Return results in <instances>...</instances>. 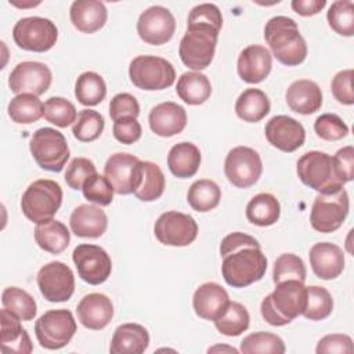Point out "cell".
Listing matches in <instances>:
<instances>
[{
  "mask_svg": "<svg viewBox=\"0 0 354 354\" xmlns=\"http://www.w3.org/2000/svg\"><path fill=\"white\" fill-rule=\"evenodd\" d=\"M221 274L227 285L246 288L260 281L267 271V259L256 238L245 232H231L220 243Z\"/></svg>",
  "mask_w": 354,
  "mask_h": 354,
  "instance_id": "1",
  "label": "cell"
},
{
  "mask_svg": "<svg viewBox=\"0 0 354 354\" xmlns=\"http://www.w3.org/2000/svg\"><path fill=\"white\" fill-rule=\"evenodd\" d=\"M307 301V286L297 279L275 283V289L263 299L260 313L272 326H285L303 314Z\"/></svg>",
  "mask_w": 354,
  "mask_h": 354,
  "instance_id": "2",
  "label": "cell"
},
{
  "mask_svg": "<svg viewBox=\"0 0 354 354\" xmlns=\"http://www.w3.org/2000/svg\"><path fill=\"white\" fill-rule=\"evenodd\" d=\"M264 39L272 55L286 66L300 65L307 57V44L295 19L277 15L267 21Z\"/></svg>",
  "mask_w": 354,
  "mask_h": 354,
  "instance_id": "3",
  "label": "cell"
},
{
  "mask_svg": "<svg viewBox=\"0 0 354 354\" xmlns=\"http://www.w3.org/2000/svg\"><path fill=\"white\" fill-rule=\"evenodd\" d=\"M296 171L300 181L319 194H333L343 188L333 156L321 151H310L303 153L297 163Z\"/></svg>",
  "mask_w": 354,
  "mask_h": 354,
  "instance_id": "4",
  "label": "cell"
},
{
  "mask_svg": "<svg viewBox=\"0 0 354 354\" xmlns=\"http://www.w3.org/2000/svg\"><path fill=\"white\" fill-rule=\"evenodd\" d=\"M62 203L61 185L50 178H40L28 185L21 198V210L35 224L51 220Z\"/></svg>",
  "mask_w": 354,
  "mask_h": 354,
  "instance_id": "5",
  "label": "cell"
},
{
  "mask_svg": "<svg viewBox=\"0 0 354 354\" xmlns=\"http://www.w3.org/2000/svg\"><path fill=\"white\" fill-rule=\"evenodd\" d=\"M218 33L206 25L187 26V32L178 46V55L183 64L195 72L207 68L214 58Z\"/></svg>",
  "mask_w": 354,
  "mask_h": 354,
  "instance_id": "6",
  "label": "cell"
},
{
  "mask_svg": "<svg viewBox=\"0 0 354 354\" xmlns=\"http://www.w3.org/2000/svg\"><path fill=\"white\" fill-rule=\"evenodd\" d=\"M131 83L141 90L156 91L170 87L176 80L171 62L156 55H137L129 66Z\"/></svg>",
  "mask_w": 354,
  "mask_h": 354,
  "instance_id": "7",
  "label": "cell"
},
{
  "mask_svg": "<svg viewBox=\"0 0 354 354\" xmlns=\"http://www.w3.org/2000/svg\"><path fill=\"white\" fill-rule=\"evenodd\" d=\"M29 149L41 169L55 173L64 169L71 155L65 136L53 127L37 129L30 138Z\"/></svg>",
  "mask_w": 354,
  "mask_h": 354,
  "instance_id": "8",
  "label": "cell"
},
{
  "mask_svg": "<svg viewBox=\"0 0 354 354\" xmlns=\"http://www.w3.org/2000/svg\"><path fill=\"white\" fill-rule=\"evenodd\" d=\"M76 321L69 310H48L35 322V335L43 348L59 350L76 333Z\"/></svg>",
  "mask_w": 354,
  "mask_h": 354,
  "instance_id": "9",
  "label": "cell"
},
{
  "mask_svg": "<svg viewBox=\"0 0 354 354\" xmlns=\"http://www.w3.org/2000/svg\"><path fill=\"white\" fill-rule=\"evenodd\" d=\"M12 39L22 50L46 53L57 43L58 29L48 18L25 17L14 25Z\"/></svg>",
  "mask_w": 354,
  "mask_h": 354,
  "instance_id": "10",
  "label": "cell"
},
{
  "mask_svg": "<svg viewBox=\"0 0 354 354\" xmlns=\"http://www.w3.org/2000/svg\"><path fill=\"white\" fill-rule=\"evenodd\" d=\"M348 194L344 188L333 194H319L310 212L311 227L322 234H329L342 227L348 214Z\"/></svg>",
  "mask_w": 354,
  "mask_h": 354,
  "instance_id": "11",
  "label": "cell"
},
{
  "mask_svg": "<svg viewBox=\"0 0 354 354\" xmlns=\"http://www.w3.org/2000/svg\"><path fill=\"white\" fill-rule=\"evenodd\" d=\"M224 173L234 187L249 188L259 181L263 173L261 158L250 147H235L225 156Z\"/></svg>",
  "mask_w": 354,
  "mask_h": 354,
  "instance_id": "12",
  "label": "cell"
},
{
  "mask_svg": "<svg viewBox=\"0 0 354 354\" xmlns=\"http://www.w3.org/2000/svg\"><path fill=\"white\" fill-rule=\"evenodd\" d=\"M153 232L166 246H188L198 236V224L192 216L170 210L158 217Z\"/></svg>",
  "mask_w": 354,
  "mask_h": 354,
  "instance_id": "13",
  "label": "cell"
},
{
  "mask_svg": "<svg viewBox=\"0 0 354 354\" xmlns=\"http://www.w3.org/2000/svg\"><path fill=\"white\" fill-rule=\"evenodd\" d=\"M72 260L79 277L90 285H101L111 275L112 260L106 250L98 245H77L73 249Z\"/></svg>",
  "mask_w": 354,
  "mask_h": 354,
  "instance_id": "14",
  "label": "cell"
},
{
  "mask_svg": "<svg viewBox=\"0 0 354 354\" xmlns=\"http://www.w3.org/2000/svg\"><path fill=\"white\" fill-rule=\"evenodd\" d=\"M36 282L43 297L51 303L66 301L75 292L73 272L62 261L44 264L37 272Z\"/></svg>",
  "mask_w": 354,
  "mask_h": 354,
  "instance_id": "15",
  "label": "cell"
},
{
  "mask_svg": "<svg viewBox=\"0 0 354 354\" xmlns=\"http://www.w3.org/2000/svg\"><path fill=\"white\" fill-rule=\"evenodd\" d=\"M141 165L137 156L127 152L111 155L104 166V174L119 195L134 194L141 181Z\"/></svg>",
  "mask_w": 354,
  "mask_h": 354,
  "instance_id": "16",
  "label": "cell"
},
{
  "mask_svg": "<svg viewBox=\"0 0 354 354\" xmlns=\"http://www.w3.org/2000/svg\"><path fill=\"white\" fill-rule=\"evenodd\" d=\"M174 32L176 19L170 10L163 6H151L138 17L137 33L147 44H165L173 37Z\"/></svg>",
  "mask_w": 354,
  "mask_h": 354,
  "instance_id": "17",
  "label": "cell"
},
{
  "mask_svg": "<svg viewBox=\"0 0 354 354\" xmlns=\"http://www.w3.org/2000/svg\"><path fill=\"white\" fill-rule=\"evenodd\" d=\"M53 73L50 68L37 61L19 62L8 76V87L18 94H44L51 84Z\"/></svg>",
  "mask_w": 354,
  "mask_h": 354,
  "instance_id": "18",
  "label": "cell"
},
{
  "mask_svg": "<svg viewBox=\"0 0 354 354\" xmlns=\"http://www.w3.org/2000/svg\"><path fill=\"white\" fill-rule=\"evenodd\" d=\"M267 141L282 152H293L306 141V130L300 122L286 115L272 116L264 127Z\"/></svg>",
  "mask_w": 354,
  "mask_h": 354,
  "instance_id": "19",
  "label": "cell"
},
{
  "mask_svg": "<svg viewBox=\"0 0 354 354\" xmlns=\"http://www.w3.org/2000/svg\"><path fill=\"white\" fill-rule=\"evenodd\" d=\"M272 55L268 48L259 44H252L245 47L236 64V71L239 77L249 83L256 84L263 82L271 72Z\"/></svg>",
  "mask_w": 354,
  "mask_h": 354,
  "instance_id": "20",
  "label": "cell"
},
{
  "mask_svg": "<svg viewBox=\"0 0 354 354\" xmlns=\"http://www.w3.org/2000/svg\"><path fill=\"white\" fill-rule=\"evenodd\" d=\"M308 257L313 272L321 279H335L344 270V253L335 243L318 242L313 245Z\"/></svg>",
  "mask_w": 354,
  "mask_h": 354,
  "instance_id": "21",
  "label": "cell"
},
{
  "mask_svg": "<svg viewBox=\"0 0 354 354\" xmlns=\"http://www.w3.org/2000/svg\"><path fill=\"white\" fill-rule=\"evenodd\" d=\"M76 313L84 328L101 330L113 318V304L104 293H88L79 301Z\"/></svg>",
  "mask_w": 354,
  "mask_h": 354,
  "instance_id": "22",
  "label": "cell"
},
{
  "mask_svg": "<svg viewBox=\"0 0 354 354\" xmlns=\"http://www.w3.org/2000/svg\"><path fill=\"white\" fill-rule=\"evenodd\" d=\"M230 303L227 290L217 282H205L192 296V307L199 318L214 321L217 319Z\"/></svg>",
  "mask_w": 354,
  "mask_h": 354,
  "instance_id": "23",
  "label": "cell"
},
{
  "mask_svg": "<svg viewBox=\"0 0 354 354\" xmlns=\"http://www.w3.org/2000/svg\"><path fill=\"white\" fill-rule=\"evenodd\" d=\"M151 130L159 137H171L181 133L187 126L185 109L173 102L166 101L153 106L148 116Z\"/></svg>",
  "mask_w": 354,
  "mask_h": 354,
  "instance_id": "24",
  "label": "cell"
},
{
  "mask_svg": "<svg viewBox=\"0 0 354 354\" xmlns=\"http://www.w3.org/2000/svg\"><path fill=\"white\" fill-rule=\"evenodd\" d=\"M69 225L76 236L100 238L108 228V216L100 206L83 203L72 212Z\"/></svg>",
  "mask_w": 354,
  "mask_h": 354,
  "instance_id": "25",
  "label": "cell"
},
{
  "mask_svg": "<svg viewBox=\"0 0 354 354\" xmlns=\"http://www.w3.org/2000/svg\"><path fill=\"white\" fill-rule=\"evenodd\" d=\"M288 106L300 115H311L322 105L321 87L310 79L295 80L285 93Z\"/></svg>",
  "mask_w": 354,
  "mask_h": 354,
  "instance_id": "26",
  "label": "cell"
},
{
  "mask_svg": "<svg viewBox=\"0 0 354 354\" xmlns=\"http://www.w3.org/2000/svg\"><path fill=\"white\" fill-rule=\"evenodd\" d=\"M69 18L72 25L82 33H94L100 30L106 19L108 11L102 1L76 0L71 4Z\"/></svg>",
  "mask_w": 354,
  "mask_h": 354,
  "instance_id": "27",
  "label": "cell"
},
{
  "mask_svg": "<svg viewBox=\"0 0 354 354\" xmlns=\"http://www.w3.org/2000/svg\"><path fill=\"white\" fill-rule=\"evenodd\" d=\"M149 346L148 330L134 322L119 325L111 340V354H142Z\"/></svg>",
  "mask_w": 354,
  "mask_h": 354,
  "instance_id": "28",
  "label": "cell"
},
{
  "mask_svg": "<svg viewBox=\"0 0 354 354\" xmlns=\"http://www.w3.org/2000/svg\"><path fill=\"white\" fill-rule=\"evenodd\" d=\"M0 350L3 353H18V354H29L33 350L30 337L26 329L22 328L21 319L4 307L1 310Z\"/></svg>",
  "mask_w": 354,
  "mask_h": 354,
  "instance_id": "29",
  "label": "cell"
},
{
  "mask_svg": "<svg viewBox=\"0 0 354 354\" xmlns=\"http://www.w3.org/2000/svg\"><path fill=\"white\" fill-rule=\"evenodd\" d=\"M167 166L173 176L189 178L196 174L201 166V151L192 142L174 144L167 155Z\"/></svg>",
  "mask_w": 354,
  "mask_h": 354,
  "instance_id": "30",
  "label": "cell"
},
{
  "mask_svg": "<svg viewBox=\"0 0 354 354\" xmlns=\"http://www.w3.org/2000/svg\"><path fill=\"white\" fill-rule=\"evenodd\" d=\"M33 235L37 246L51 254L62 253L71 242V232L66 225L54 218L36 224Z\"/></svg>",
  "mask_w": 354,
  "mask_h": 354,
  "instance_id": "31",
  "label": "cell"
},
{
  "mask_svg": "<svg viewBox=\"0 0 354 354\" xmlns=\"http://www.w3.org/2000/svg\"><path fill=\"white\" fill-rule=\"evenodd\" d=\"M271 109L267 94L260 88L243 90L235 102V113L248 123H257L264 119Z\"/></svg>",
  "mask_w": 354,
  "mask_h": 354,
  "instance_id": "32",
  "label": "cell"
},
{
  "mask_svg": "<svg viewBox=\"0 0 354 354\" xmlns=\"http://www.w3.org/2000/svg\"><path fill=\"white\" fill-rule=\"evenodd\" d=\"M177 95L188 105H201L212 94V84L206 75L201 72H184L176 86Z\"/></svg>",
  "mask_w": 354,
  "mask_h": 354,
  "instance_id": "33",
  "label": "cell"
},
{
  "mask_svg": "<svg viewBox=\"0 0 354 354\" xmlns=\"http://www.w3.org/2000/svg\"><path fill=\"white\" fill-rule=\"evenodd\" d=\"M281 216L279 201L268 192L254 195L246 205V218L259 227H268L278 221Z\"/></svg>",
  "mask_w": 354,
  "mask_h": 354,
  "instance_id": "34",
  "label": "cell"
},
{
  "mask_svg": "<svg viewBox=\"0 0 354 354\" xmlns=\"http://www.w3.org/2000/svg\"><path fill=\"white\" fill-rule=\"evenodd\" d=\"M166 185L165 174L162 169L149 160H142L141 165V181L134 195L142 202H153L163 195Z\"/></svg>",
  "mask_w": 354,
  "mask_h": 354,
  "instance_id": "35",
  "label": "cell"
},
{
  "mask_svg": "<svg viewBox=\"0 0 354 354\" xmlns=\"http://www.w3.org/2000/svg\"><path fill=\"white\" fill-rule=\"evenodd\" d=\"M106 95V84L101 75L87 71L79 75L75 83V97L84 106H95Z\"/></svg>",
  "mask_w": 354,
  "mask_h": 354,
  "instance_id": "36",
  "label": "cell"
},
{
  "mask_svg": "<svg viewBox=\"0 0 354 354\" xmlns=\"http://www.w3.org/2000/svg\"><path fill=\"white\" fill-rule=\"evenodd\" d=\"M220 199H221L220 187L213 180H209V178H202L192 183L187 194V201L189 206L194 210L201 213H206L217 207L220 203Z\"/></svg>",
  "mask_w": 354,
  "mask_h": 354,
  "instance_id": "37",
  "label": "cell"
},
{
  "mask_svg": "<svg viewBox=\"0 0 354 354\" xmlns=\"http://www.w3.org/2000/svg\"><path fill=\"white\" fill-rule=\"evenodd\" d=\"M8 116L18 124H30L44 116V104L35 94H18L8 104Z\"/></svg>",
  "mask_w": 354,
  "mask_h": 354,
  "instance_id": "38",
  "label": "cell"
},
{
  "mask_svg": "<svg viewBox=\"0 0 354 354\" xmlns=\"http://www.w3.org/2000/svg\"><path fill=\"white\" fill-rule=\"evenodd\" d=\"M216 329L224 336H239L250 324V315L246 307L238 301L228 303L224 313L213 321Z\"/></svg>",
  "mask_w": 354,
  "mask_h": 354,
  "instance_id": "39",
  "label": "cell"
},
{
  "mask_svg": "<svg viewBox=\"0 0 354 354\" xmlns=\"http://www.w3.org/2000/svg\"><path fill=\"white\" fill-rule=\"evenodd\" d=\"M1 304L21 321H32L37 313L33 296L18 286H8L3 290Z\"/></svg>",
  "mask_w": 354,
  "mask_h": 354,
  "instance_id": "40",
  "label": "cell"
},
{
  "mask_svg": "<svg viewBox=\"0 0 354 354\" xmlns=\"http://www.w3.org/2000/svg\"><path fill=\"white\" fill-rule=\"evenodd\" d=\"M285 351L283 340L271 332H254L241 342V353L243 354H283Z\"/></svg>",
  "mask_w": 354,
  "mask_h": 354,
  "instance_id": "41",
  "label": "cell"
},
{
  "mask_svg": "<svg viewBox=\"0 0 354 354\" xmlns=\"http://www.w3.org/2000/svg\"><path fill=\"white\" fill-rule=\"evenodd\" d=\"M333 310V299L330 293L318 285L307 286V301L301 315L310 321H321L328 318Z\"/></svg>",
  "mask_w": 354,
  "mask_h": 354,
  "instance_id": "42",
  "label": "cell"
},
{
  "mask_svg": "<svg viewBox=\"0 0 354 354\" xmlns=\"http://www.w3.org/2000/svg\"><path fill=\"white\" fill-rule=\"evenodd\" d=\"M326 19L332 30L340 36L354 35V4L350 0H337L330 4Z\"/></svg>",
  "mask_w": 354,
  "mask_h": 354,
  "instance_id": "43",
  "label": "cell"
},
{
  "mask_svg": "<svg viewBox=\"0 0 354 354\" xmlns=\"http://www.w3.org/2000/svg\"><path fill=\"white\" fill-rule=\"evenodd\" d=\"M104 116L93 109H83L79 112L76 122L72 126L73 137L82 142H91L97 140L104 131Z\"/></svg>",
  "mask_w": 354,
  "mask_h": 354,
  "instance_id": "44",
  "label": "cell"
},
{
  "mask_svg": "<svg viewBox=\"0 0 354 354\" xmlns=\"http://www.w3.org/2000/svg\"><path fill=\"white\" fill-rule=\"evenodd\" d=\"M44 119L57 127H68L77 119L75 105L64 97H51L44 102Z\"/></svg>",
  "mask_w": 354,
  "mask_h": 354,
  "instance_id": "45",
  "label": "cell"
},
{
  "mask_svg": "<svg viewBox=\"0 0 354 354\" xmlns=\"http://www.w3.org/2000/svg\"><path fill=\"white\" fill-rule=\"evenodd\" d=\"M307 277L304 261L293 254V253H283L274 261L272 268V281L274 283H279L288 279H297L304 282Z\"/></svg>",
  "mask_w": 354,
  "mask_h": 354,
  "instance_id": "46",
  "label": "cell"
},
{
  "mask_svg": "<svg viewBox=\"0 0 354 354\" xmlns=\"http://www.w3.org/2000/svg\"><path fill=\"white\" fill-rule=\"evenodd\" d=\"M83 195L88 202H93L100 206H108L113 201V187L106 178V176H101L98 173L88 177L83 187H82Z\"/></svg>",
  "mask_w": 354,
  "mask_h": 354,
  "instance_id": "47",
  "label": "cell"
},
{
  "mask_svg": "<svg viewBox=\"0 0 354 354\" xmlns=\"http://www.w3.org/2000/svg\"><path fill=\"white\" fill-rule=\"evenodd\" d=\"M314 130L325 141H339L348 134V126L335 113L319 115L314 122Z\"/></svg>",
  "mask_w": 354,
  "mask_h": 354,
  "instance_id": "48",
  "label": "cell"
},
{
  "mask_svg": "<svg viewBox=\"0 0 354 354\" xmlns=\"http://www.w3.org/2000/svg\"><path fill=\"white\" fill-rule=\"evenodd\" d=\"M189 25H206L217 32L221 30L223 26V15L220 8L213 3H202L195 6L187 19V26Z\"/></svg>",
  "mask_w": 354,
  "mask_h": 354,
  "instance_id": "49",
  "label": "cell"
},
{
  "mask_svg": "<svg viewBox=\"0 0 354 354\" xmlns=\"http://www.w3.org/2000/svg\"><path fill=\"white\" fill-rule=\"evenodd\" d=\"M95 173H97V169H95V165L93 163V160L83 158V156H77V158L72 159L71 163L66 166L64 178H65L66 184L69 185V188L82 189L84 181Z\"/></svg>",
  "mask_w": 354,
  "mask_h": 354,
  "instance_id": "50",
  "label": "cell"
},
{
  "mask_svg": "<svg viewBox=\"0 0 354 354\" xmlns=\"http://www.w3.org/2000/svg\"><path fill=\"white\" fill-rule=\"evenodd\" d=\"M138 113V101L129 93H119L109 102V116L113 122L122 118H137Z\"/></svg>",
  "mask_w": 354,
  "mask_h": 354,
  "instance_id": "51",
  "label": "cell"
},
{
  "mask_svg": "<svg viewBox=\"0 0 354 354\" xmlns=\"http://www.w3.org/2000/svg\"><path fill=\"white\" fill-rule=\"evenodd\" d=\"M353 69H343L337 72L330 83V90L335 100L343 105L354 104V93H353Z\"/></svg>",
  "mask_w": 354,
  "mask_h": 354,
  "instance_id": "52",
  "label": "cell"
},
{
  "mask_svg": "<svg viewBox=\"0 0 354 354\" xmlns=\"http://www.w3.org/2000/svg\"><path fill=\"white\" fill-rule=\"evenodd\" d=\"M353 340L344 333H330L319 339L315 353L317 354H351Z\"/></svg>",
  "mask_w": 354,
  "mask_h": 354,
  "instance_id": "53",
  "label": "cell"
},
{
  "mask_svg": "<svg viewBox=\"0 0 354 354\" xmlns=\"http://www.w3.org/2000/svg\"><path fill=\"white\" fill-rule=\"evenodd\" d=\"M113 137L122 144H134L141 138L142 129L137 118H122L113 122Z\"/></svg>",
  "mask_w": 354,
  "mask_h": 354,
  "instance_id": "54",
  "label": "cell"
},
{
  "mask_svg": "<svg viewBox=\"0 0 354 354\" xmlns=\"http://www.w3.org/2000/svg\"><path fill=\"white\" fill-rule=\"evenodd\" d=\"M336 171L343 184L353 181L354 178V148L351 145L340 148L333 155Z\"/></svg>",
  "mask_w": 354,
  "mask_h": 354,
  "instance_id": "55",
  "label": "cell"
},
{
  "mask_svg": "<svg viewBox=\"0 0 354 354\" xmlns=\"http://www.w3.org/2000/svg\"><path fill=\"white\" fill-rule=\"evenodd\" d=\"M293 11L301 17H313L326 6L325 0H293L290 3Z\"/></svg>",
  "mask_w": 354,
  "mask_h": 354,
  "instance_id": "56",
  "label": "cell"
},
{
  "mask_svg": "<svg viewBox=\"0 0 354 354\" xmlns=\"http://www.w3.org/2000/svg\"><path fill=\"white\" fill-rule=\"evenodd\" d=\"M209 353H213V351H228V353H238L236 348L234 347H230V346H214V347H210L207 350Z\"/></svg>",
  "mask_w": 354,
  "mask_h": 354,
  "instance_id": "57",
  "label": "cell"
}]
</instances>
